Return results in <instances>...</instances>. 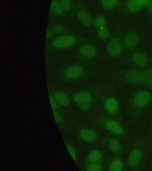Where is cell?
Here are the masks:
<instances>
[{"label":"cell","mask_w":152,"mask_h":171,"mask_svg":"<svg viewBox=\"0 0 152 171\" xmlns=\"http://www.w3.org/2000/svg\"><path fill=\"white\" fill-rule=\"evenodd\" d=\"M75 42V39L73 37L63 35L55 39L52 44L56 48H64L73 45Z\"/></svg>","instance_id":"6da1fadb"},{"label":"cell","mask_w":152,"mask_h":171,"mask_svg":"<svg viewBox=\"0 0 152 171\" xmlns=\"http://www.w3.org/2000/svg\"><path fill=\"white\" fill-rule=\"evenodd\" d=\"M150 100V95L146 91L138 93L134 98V102L135 106L143 107L147 105Z\"/></svg>","instance_id":"7a4b0ae2"},{"label":"cell","mask_w":152,"mask_h":171,"mask_svg":"<svg viewBox=\"0 0 152 171\" xmlns=\"http://www.w3.org/2000/svg\"><path fill=\"white\" fill-rule=\"evenodd\" d=\"M107 50L110 55L112 56L118 55L121 51V42L117 39L110 41L107 46Z\"/></svg>","instance_id":"3957f363"},{"label":"cell","mask_w":152,"mask_h":171,"mask_svg":"<svg viewBox=\"0 0 152 171\" xmlns=\"http://www.w3.org/2000/svg\"><path fill=\"white\" fill-rule=\"evenodd\" d=\"M83 73L82 68L79 66H72L66 71V76L68 79H75L80 76Z\"/></svg>","instance_id":"277c9868"},{"label":"cell","mask_w":152,"mask_h":171,"mask_svg":"<svg viewBox=\"0 0 152 171\" xmlns=\"http://www.w3.org/2000/svg\"><path fill=\"white\" fill-rule=\"evenodd\" d=\"M127 79L130 82L133 83H142L144 81L143 73L138 71H131L127 75Z\"/></svg>","instance_id":"5b68a950"},{"label":"cell","mask_w":152,"mask_h":171,"mask_svg":"<svg viewBox=\"0 0 152 171\" xmlns=\"http://www.w3.org/2000/svg\"><path fill=\"white\" fill-rule=\"evenodd\" d=\"M73 100L77 104H86L91 100L90 95L87 92H80L73 96Z\"/></svg>","instance_id":"8992f818"},{"label":"cell","mask_w":152,"mask_h":171,"mask_svg":"<svg viewBox=\"0 0 152 171\" xmlns=\"http://www.w3.org/2000/svg\"><path fill=\"white\" fill-rule=\"evenodd\" d=\"M106 127L110 132L115 134L119 135V134H121L123 132V130L121 126L118 122L113 120H110L107 122L106 124Z\"/></svg>","instance_id":"52a82bcc"},{"label":"cell","mask_w":152,"mask_h":171,"mask_svg":"<svg viewBox=\"0 0 152 171\" xmlns=\"http://www.w3.org/2000/svg\"><path fill=\"white\" fill-rule=\"evenodd\" d=\"M141 152L139 150H133L131 153L130 155L128 158V162L131 166H136L140 163L141 159Z\"/></svg>","instance_id":"ba28073f"},{"label":"cell","mask_w":152,"mask_h":171,"mask_svg":"<svg viewBox=\"0 0 152 171\" xmlns=\"http://www.w3.org/2000/svg\"><path fill=\"white\" fill-rule=\"evenodd\" d=\"M124 43L128 48H134L138 43V39L137 36L134 33L128 34L124 39Z\"/></svg>","instance_id":"9c48e42d"},{"label":"cell","mask_w":152,"mask_h":171,"mask_svg":"<svg viewBox=\"0 0 152 171\" xmlns=\"http://www.w3.org/2000/svg\"><path fill=\"white\" fill-rule=\"evenodd\" d=\"M80 51L83 55L88 57L93 56L96 53V49L93 47V46L89 44H86L80 47Z\"/></svg>","instance_id":"30bf717a"},{"label":"cell","mask_w":152,"mask_h":171,"mask_svg":"<svg viewBox=\"0 0 152 171\" xmlns=\"http://www.w3.org/2000/svg\"><path fill=\"white\" fill-rule=\"evenodd\" d=\"M105 109L110 112H113L115 111L118 108V103L115 99L110 98L106 100L105 103Z\"/></svg>","instance_id":"8fae6325"},{"label":"cell","mask_w":152,"mask_h":171,"mask_svg":"<svg viewBox=\"0 0 152 171\" xmlns=\"http://www.w3.org/2000/svg\"><path fill=\"white\" fill-rule=\"evenodd\" d=\"M80 137H81V139L85 140L90 141L96 139V135L95 132H94L93 131L85 129L81 131L80 133Z\"/></svg>","instance_id":"7c38bea8"},{"label":"cell","mask_w":152,"mask_h":171,"mask_svg":"<svg viewBox=\"0 0 152 171\" xmlns=\"http://www.w3.org/2000/svg\"><path fill=\"white\" fill-rule=\"evenodd\" d=\"M133 61L135 64L139 66H144L146 64V57L142 53H135L133 56Z\"/></svg>","instance_id":"4fadbf2b"},{"label":"cell","mask_w":152,"mask_h":171,"mask_svg":"<svg viewBox=\"0 0 152 171\" xmlns=\"http://www.w3.org/2000/svg\"><path fill=\"white\" fill-rule=\"evenodd\" d=\"M78 17L81 22L86 26H89L91 24L92 19L90 16L85 12H80L78 13Z\"/></svg>","instance_id":"5bb4252c"},{"label":"cell","mask_w":152,"mask_h":171,"mask_svg":"<svg viewBox=\"0 0 152 171\" xmlns=\"http://www.w3.org/2000/svg\"><path fill=\"white\" fill-rule=\"evenodd\" d=\"M55 98L59 104L63 106L66 105L69 102V99L68 98L66 94L61 92H58L57 93H56Z\"/></svg>","instance_id":"9a60e30c"},{"label":"cell","mask_w":152,"mask_h":171,"mask_svg":"<svg viewBox=\"0 0 152 171\" xmlns=\"http://www.w3.org/2000/svg\"><path fill=\"white\" fill-rule=\"evenodd\" d=\"M109 148L112 152L116 153H118L119 151L121 149V146L117 140H112L109 143Z\"/></svg>","instance_id":"2e32d148"},{"label":"cell","mask_w":152,"mask_h":171,"mask_svg":"<svg viewBox=\"0 0 152 171\" xmlns=\"http://www.w3.org/2000/svg\"><path fill=\"white\" fill-rule=\"evenodd\" d=\"M140 5L138 3V0H130L128 3V8L132 11H137L140 9Z\"/></svg>","instance_id":"e0dca14e"},{"label":"cell","mask_w":152,"mask_h":171,"mask_svg":"<svg viewBox=\"0 0 152 171\" xmlns=\"http://www.w3.org/2000/svg\"><path fill=\"white\" fill-rule=\"evenodd\" d=\"M118 0H102L103 6L106 8H113L117 4Z\"/></svg>","instance_id":"ac0fdd59"},{"label":"cell","mask_w":152,"mask_h":171,"mask_svg":"<svg viewBox=\"0 0 152 171\" xmlns=\"http://www.w3.org/2000/svg\"><path fill=\"white\" fill-rule=\"evenodd\" d=\"M51 8L52 11L56 13L57 14H60L62 13V8L61 6L59 5V3L58 2V1H57L56 0H54L52 2V6H51Z\"/></svg>","instance_id":"d6986e66"},{"label":"cell","mask_w":152,"mask_h":171,"mask_svg":"<svg viewBox=\"0 0 152 171\" xmlns=\"http://www.w3.org/2000/svg\"><path fill=\"white\" fill-rule=\"evenodd\" d=\"M100 157H101L100 152L96 150H94L93 151H92L89 155V159L92 162H96L98 161Z\"/></svg>","instance_id":"ffe728a7"},{"label":"cell","mask_w":152,"mask_h":171,"mask_svg":"<svg viewBox=\"0 0 152 171\" xmlns=\"http://www.w3.org/2000/svg\"><path fill=\"white\" fill-rule=\"evenodd\" d=\"M122 169V164L119 161H114L110 166V169L111 171H121Z\"/></svg>","instance_id":"44dd1931"},{"label":"cell","mask_w":152,"mask_h":171,"mask_svg":"<svg viewBox=\"0 0 152 171\" xmlns=\"http://www.w3.org/2000/svg\"><path fill=\"white\" fill-rule=\"evenodd\" d=\"M93 23L95 26L101 27L105 24V18L103 17H99L94 20Z\"/></svg>","instance_id":"7402d4cb"},{"label":"cell","mask_w":152,"mask_h":171,"mask_svg":"<svg viewBox=\"0 0 152 171\" xmlns=\"http://www.w3.org/2000/svg\"><path fill=\"white\" fill-rule=\"evenodd\" d=\"M143 73L144 77V81L152 82V69L145 70Z\"/></svg>","instance_id":"603a6c76"},{"label":"cell","mask_w":152,"mask_h":171,"mask_svg":"<svg viewBox=\"0 0 152 171\" xmlns=\"http://www.w3.org/2000/svg\"><path fill=\"white\" fill-rule=\"evenodd\" d=\"M109 35V32L106 29H101L99 32H98V36L101 39H105Z\"/></svg>","instance_id":"cb8c5ba5"},{"label":"cell","mask_w":152,"mask_h":171,"mask_svg":"<svg viewBox=\"0 0 152 171\" xmlns=\"http://www.w3.org/2000/svg\"><path fill=\"white\" fill-rule=\"evenodd\" d=\"M61 5L65 10H68L70 8L71 2L70 0H61Z\"/></svg>","instance_id":"d4e9b609"},{"label":"cell","mask_w":152,"mask_h":171,"mask_svg":"<svg viewBox=\"0 0 152 171\" xmlns=\"http://www.w3.org/2000/svg\"><path fill=\"white\" fill-rule=\"evenodd\" d=\"M88 171H96L101 170V166L99 165L94 164L90 165L87 169Z\"/></svg>","instance_id":"484cf974"},{"label":"cell","mask_w":152,"mask_h":171,"mask_svg":"<svg viewBox=\"0 0 152 171\" xmlns=\"http://www.w3.org/2000/svg\"><path fill=\"white\" fill-rule=\"evenodd\" d=\"M63 30H64L63 27L61 26H60V25L56 26L55 27V32H61L63 31Z\"/></svg>","instance_id":"4316f807"},{"label":"cell","mask_w":152,"mask_h":171,"mask_svg":"<svg viewBox=\"0 0 152 171\" xmlns=\"http://www.w3.org/2000/svg\"><path fill=\"white\" fill-rule=\"evenodd\" d=\"M67 146L68 150H69V152H70V154H71V156H72L73 158L74 159V157H75V152H74V150H73V149L71 148V147L69 146H68V145Z\"/></svg>","instance_id":"83f0119b"},{"label":"cell","mask_w":152,"mask_h":171,"mask_svg":"<svg viewBox=\"0 0 152 171\" xmlns=\"http://www.w3.org/2000/svg\"><path fill=\"white\" fill-rule=\"evenodd\" d=\"M138 1L140 6H144L147 4L149 3V0H138Z\"/></svg>","instance_id":"f1b7e54d"},{"label":"cell","mask_w":152,"mask_h":171,"mask_svg":"<svg viewBox=\"0 0 152 171\" xmlns=\"http://www.w3.org/2000/svg\"><path fill=\"white\" fill-rule=\"evenodd\" d=\"M54 116H55V118L56 119V121L57 122H58L59 120H60V116H59V114L55 112H54Z\"/></svg>","instance_id":"f546056e"},{"label":"cell","mask_w":152,"mask_h":171,"mask_svg":"<svg viewBox=\"0 0 152 171\" xmlns=\"http://www.w3.org/2000/svg\"><path fill=\"white\" fill-rule=\"evenodd\" d=\"M149 10H150L151 11H152V3L150 4V6L149 7Z\"/></svg>","instance_id":"4dcf8cb0"}]
</instances>
